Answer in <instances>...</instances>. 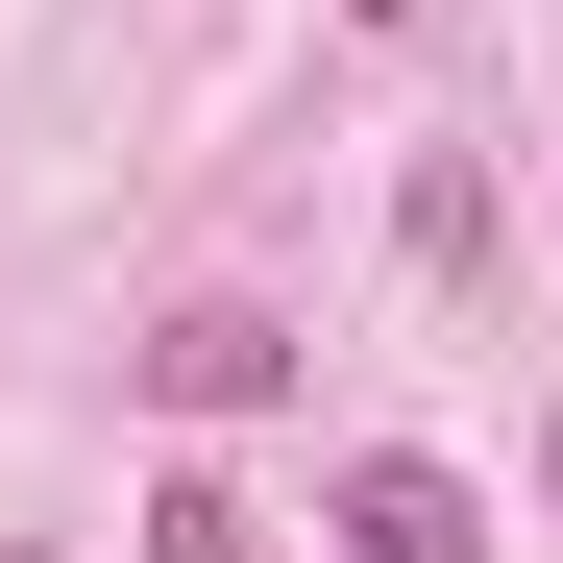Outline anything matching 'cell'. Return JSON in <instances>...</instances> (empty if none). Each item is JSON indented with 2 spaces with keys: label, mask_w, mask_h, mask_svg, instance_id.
Returning a JSON list of instances; mask_svg holds the SVG:
<instances>
[{
  "label": "cell",
  "mask_w": 563,
  "mask_h": 563,
  "mask_svg": "<svg viewBox=\"0 0 563 563\" xmlns=\"http://www.w3.org/2000/svg\"><path fill=\"white\" fill-rule=\"evenodd\" d=\"M147 563H245V490H221V465H172V490H147Z\"/></svg>",
  "instance_id": "3957f363"
},
{
  "label": "cell",
  "mask_w": 563,
  "mask_h": 563,
  "mask_svg": "<svg viewBox=\"0 0 563 563\" xmlns=\"http://www.w3.org/2000/svg\"><path fill=\"white\" fill-rule=\"evenodd\" d=\"M319 539H367V563H490V490H465V465H417V441H367L343 490H319Z\"/></svg>",
  "instance_id": "7a4b0ae2"
},
{
  "label": "cell",
  "mask_w": 563,
  "mask_h": 563,
  "mask_svg": "<svg viewBox=\"0 0 563 563\" xmlns=\"http://www.w3.org/2000/svg\"><path fill=\"white\" fill-rule=\"evenodd\" d=\"M269 393H295V319H269V295L147 319V417H269Z\"/></svg>",
  "instance_id": "6da1fadb"
}]
</instances>
